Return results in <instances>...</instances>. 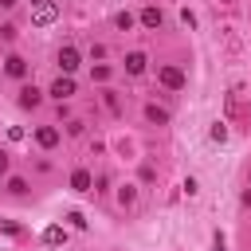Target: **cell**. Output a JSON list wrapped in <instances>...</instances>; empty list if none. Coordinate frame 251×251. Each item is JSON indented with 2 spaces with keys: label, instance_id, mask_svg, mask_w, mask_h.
I'll list each match as a JSON object with an SVG mask.
<instances>
[{
  "label": "cell",
  "instance_id": "cell-15",
  "mask_svg": "<svg viewBox=\"0 0 251 251\" xmlns=\"http://www.w3.org/2000/svg\"><path fill=\"white\" fill-rule=\"evenodd\" d=\"M0 231H4V235H20V224H16V220H0Z\"/></svg>",
  "mask_w": 251,
  "mask_h": 251
},
{
  "label": "cell",
  "instance_id": "cell-18",
  "mask_svg": "<svg viewBox=\"0 0 251 251\" xmlns=\"http://www.w3.org/2000/svg\"><path fill=\"white\" fill-rule=\"evenodd\" d=\"M67 220H71L75 227H86V216H82V212H67Z\"/></svg>",
  "mask_w": 251,
  "mask_h": 251
},
{
  "label": "cell",
  "instance_id": "cell-13",
  "mask_svg": "<svg viewBox=\"0 0 251 251\" xmlns=\"http://www.w3.org/2000/svg\"><path fill=\"white\" fill-rule=\"evenodd\" d=\"M114 24H118L122 31H129V27H133V16H129V12H118V16H114Z\"/></svg>",
  "mask_w": 251,
  "mask_h": 251
},
{
  "label": "cell",
  "instance_id": "cell-2",
  "mask_svg": "<svg viewBox=\"0 0 251 251\" xmlns=\"http://www.w3.org/2000/svg\"><path fill=\"white\" fill-rule=\"evenodd\" d=\"M71 94H75V78H71V75H67V78H55V82H51V98L67 102Z\"/></svg>",
  "mask_w": 251,
  "mask_h": 251
},
{
  "label": "cell",
  "instance_id": "cell-10",
  "mask_svg": "<svg viewBox=\"0 0 251 251\" xmlns=\"http://www.w3.org/2000/svg\"><path fill=\"white\" fill-rule=\"evenodd\" d=\"M43 239H47L51 247H59V243H67V227H59V224H51V227L43 231Z\"/></svg>",
  "mask_w": 251,
  "mask_h": 251
},
{
  "label": "cell",
  "instance_id": "cell-8",
  "mask_svg": "<svg viewBox=\"0 0 251 251\" xmlns=\"http://www.w3.org/2000/svg\"><path fill=\"white\" fill-rule=\"evenodd\" d=\"M4 71H8L12 78H24V75H27V63H24L20 55H8V59H4Z\"/></svg>",
  "mask_w": 251,
  "mask_h": 251
},
{
  "label": "cell",
  "instance_id": "cell-21",
  "mask_svg": "<svg viewBox=\"0 0 251 251\" xmlns=\"http://www.w3.org/2000/svg\"><path fill=\"white\" fill-rule=\"evenodd\" d=\"M12 4H16V0H0V8H12Z\"/></svg>",
  "mask_w": 251,
  "mask_h": 251
},
{
  "label": "cell",
  "instance_id": "cell-4",
  "mask_svg": "<svg viewBox=\"0 0 251 251\" xmlns=\"http://www.w3.org/2000/svg\"><path fill=\"white\" fill-rule=\"evenodd\" d=\"M55 16H59V8H55V4H35V16H31V20L43 27V24H55Z\"/></svg>",
  "mask_w": 251,
  "mask_h": 251
},
{
  "label": "cell",
  "instance_id": "cell-12",
  "mask_svg": "<svg viewBox=\"0 0 251 251\" xmlns=\"http://www.w3.org/2000/svg\"><path fill=\"white\" fill-rule=\"evenodd\" d=\"M145 118H149V122H169V110H161V106H145Z\"/></svg>",
  "mask_w": 251,
  "mask_h": 251
},
{
  "label": "cell",
  "instance_id": "cell-1",
  "mask_svg": "<svg viewBox=\"0 0 251 251\" xmlns=\"http://www.w3.org/2000/svg\"><path fill=\"white\" fill-rule=\"evenodd\" d=\"M161 82H165L169 90H180V86H184V71H180V67H161Z\"/></svg>",
  "mask_w": 251,
  "mask_h": 251
},
{
  "label": "cell",
  "instance_id": "cell-3",
  "mask_svg": "<svg viewBox=\"0 0 251 251\" xmlns=\"http://www.w3.org/2000/svg\"><path fill=\"white\" fill-rule=\"evenodd\" d=\"M59 67H63V75L78 71V51L75 47H59Z\"/></svg>",
  "mask_w": 251,
  "mask_h": 251
},
{
  "label": "cell",
  "instance_id": "cell-20",
  "mask_svg": "<svg viewBox=\"0 0 251 251\" xmlns=\"http://www.w3.org/2000/svg\"><path fill=\"white\" fill-rule=\"evenodd\" d=\"M212 251H224V239H216V243H212Z\"/></svg>",
  "mask_w": 251,
  "mask_h": 251
},
{
  "label": "cell",
  "instance_id": "cell-14",
  "mask_svg": "<svg viewBox=\"0 0 251 251\" xmlns=\"http://www.w3.org/2000/svg\"><path fill=\"white\" fill-rule=\"evenodd\" d=\"M8 192H16V196H24V192H27V184H24L20 176H12V180H8Z\"/></svg>",
  "mask_w": 251,
  "mask_h": 251
},
{
  "label": "cell",
  "instance_id": "cell-19",
  "mask_svg": "<svg viewBox=\"0 0 251 251\" xmlns=\"http://www.w3.org/2000/svg\"><path fill=\"white\" fill-rule=\"evenodd\" d=\"M4 173H8V153L0 149V176H4Z\"/></svg>",
  "mask_w": 251,
  "mask_h": 251
},
{
  "label": "cell",
  "instance_id": "cell-11",
  "mask_svg": "<svg viewBox=\"0 0 251 251\" xmlns=\"http://www.w3.org/2000/svg\"><path fill=\"white\" fill-rule=\"evenodd\" d=\"M141 24H145V27H161V8H153V4L141 8Z\"/></svg>",
  "mask_w": 251,
  "mask_h": 251
},
{
  "label": "cell",
  "instance_id": "cell-17",
  "mask_svg": "<svg viewBox=\"0 0 251 251\" xmlns=\"http://www.w3.org/2000/svg\"><path fill=\"white\" fill-rule=\"evenodd\" d=\"M118 200H122V204H133V200H137V192H133V188H129V184H126V188H122V192H118Z\"/></svg>",
  "mask_w": 251,
  "mask_h": 251
},
{
  "label": "cell",
  "instance_id": "cell-5",
  "mask_svg": "<svg viewBox=\"0 0 251 251\" xmlns=\"http://www.w3.org/2000/svg\"><path fill=\"white\" fill-rule=\"evenodd\" d=\"M35 141H39L43 149H55V145H59V129H51V126H39V129H35Z\"/></svg>",
  "mask_w": 251,
  "mask_h": 251
},
{
  "label": "cell",
  "instance_id": "cell-7",
  "mask_svg": "<svg viewBox=\"0 0 251 251\" xmlns=\"http://www.w3.org/2000/svg\"><path fill=\"white\" fill-rule=\"evenodd\" d=\"M145 63H149V59H145V51H129V55H126V71H129V75H141V71H145Z\"/></svg>",
  "mask_w": 251,
  "mask_h": 251
},
{
  "label": "cell",
  "instance_id": "cell-16",
  "mask_svg": "<svg viewBox=\"0 0 251 251\" xmlns=\"http://www.w3.org/2000/svg\"><path fill=\"white\" fill-rule=\"evenodd\" d=\"M212 141H227V126L216 122V126H212Z\"/></svg>",
  "mask_w": 251,
  "mask_h": 251
},
{
  "label": "cell",
  "instance_id": "cell-9",
  "mask_svg": "<svg viewBox=\"0 0 251 251\" xmlns=\"http://www.w3.org/2000/svg\"><path fill=\"white\" fill-rule=\"evenodd\" d=\"M39 98H43V94H39L35 86H24V90H20V106H24V110H31V106H39Z\"/></svg>",
  "mask_w": 251,
  "mask_h": 251
},
{
  "label": "cell",
  "instance_id": "cell-6",
  "mask_svg": "<svg viewBox=\"0 0 251 251\" xmlns=\"http://www.w3.org/2000/svg\"><path fill=\"white\" fill-rule=\"evenodd\" d=\"M90 184H94V176H90L86 169H75V173H71V188H75V192H90Z\"/></svg>",
  "mask_w": 251,
  "mask_h": 251
}]
</instances>
